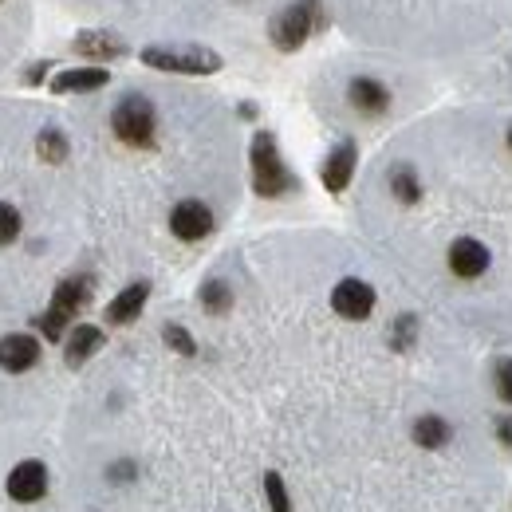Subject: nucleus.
<instances>
[{"mask_svg":"<svg viewBox=\"0 0 512 512\" xmlns=\"http://www.w3.org/2000/svg\"><path fill=\"white\" fill-rule=\"evenodd\" d=\"M505 142H509V150H512V127H509V134H505Z\"/></svg>","mask_w":512,"mask_h":512,"instance_id":"obj_29","label":"nucleus"},{"mask_svg":"<svg viewBox=\"0 0 512 512\" xmlns=\"http://www.w3.org/2000/svg\"><path fill=\"white\" fill-rule=\"evenodd\" d=\"M249 162H253V190L260 197H284V193L296 190V178L292 170L284 166L280 150H276V138L268 130H260L253 138V150H249Z\"/></svg>","mask_w":512,"mask_h":512,"instance_id":"obj_1","label":"nucleus"},{"mask_svg":"<svg viewBox=\"0 0 512 512\" xmlns=\"http://www.w3.org/2000/svg\"><path fill=\"white\" fill-rule=\"evenodd\" d=\"M146 296H150V284H146V280L127 284V288L107 304V323H115V327L134 323L138 316H142V308H146Z\"/></svg>","mask_w":512,"mask_h":512,"instance_id":"obj_12","label":"nucleus"},{"mask_svg":"<svg viewBox=\"0 0 512 512\" xmlns=\"http://www.w3.org/2000/svg\"><path fill=\"white\" fill-rule=\"evenodd\" d=\"M154 107H150V99H142V95H127L115 111H111V130L127 142V146H150L154 142Z\"/></svg>","mask_w":512,"mask_h":512,"instance_id":"obj_4","label":"nucleus"},{"mask_svg":"<svg viewBox=\"0 0 512 512\" xmlns=\"http://www.w3.org/2000/svg\"><path fill=\"white\" fill-rule=\"evenodd\" d=\"M390 193H394L402 205H418V201H422V182H418L414 166H394V170H390Z\"/></svg>","mask_w":512,"mask_h":512,"instance_id":"obj_18","label":"nucleus"},{"mask_svg":"<svg viewBox=\"0 0 512 512\" xmlns=\"http://www.w3.org/2000/svg\"><path fill=\"white\" fill-rule=\"evenodd\" d=\"M493 390H497V398H501L505 406H512V359L509 355L493 363Z\"/></svg>","mask_w":512,"mask_h":512,"instance_id":"obj_23","label":"nucleus"},{"mask_svg":"<svg viewBox=\"0 0 512 512\" xmlns=\"http://www.w3.org/2000/svg\"><path fill=\"white\" fill-rule=\"evenodd\" d=\"M44 493H48V465H44V461L28 457V461H20V465L8 473V497H12V501L36 505Z\"/></svg>","mask_w":512,"mask_h":512,"instance_id":"obj_7","label":"nucleus"},{"mask_svg":"<svg viewBox=\"0 0 512 512\" xmlns=\"http://www.w3.org/2000/svg\"><path fill=\"white\" fill-rule=\"evenodd\" d=\"M493 434H497V442H501V446L512 449V414H501V418L493 422Z\"/></svg>","mask_w":512,"mask_h":512,"instance_id":"obj_26","label":"nucleus"},{"mask_svg":"<svg viewBox=\"0 0 512 512\" xmlns=\"http://www.w3.org/2000/svg\"><path fill=\"white\" fill-rule=\"evenodd\" d=\"M162 339H166V347H174V351L186 355V359L197 355V343H193V335L182 323H166V327H162Z\"/></svg>","mask_w":512,"mask_h":512,"instance_id":"obj_22","label":"nucleus"},{"mask_svg":"<svg viewBox=\"0 0 512 512\" xmlns=\"http://www.w3.org/2000/svg\"><path fill=\"white\" fill-rule=\"evenodd\" d=\"M142 64L158 67V71H178V75H213L221 71V56L201 48V44H158L142 52Z\"/></svg>","mask_w":512,"mask_h":512,"instance_id":"obj_2","label":"nucleus"},{"mask_svg":"<svg viewBox=\"0 0 512 512\" xmlns=\"http://www.w3.org/2000/svg\"><path fill=\"white\" fill-rule=\"evenodd\" d=\"M414 339H418V320H414V316L394 320V331H390V343H394V347H410Z\"/></svg>","mask_w":512,"mask_h":512,"instance_id":"obj_25","label":"nucleus"},{"mask_svg":"<svg viewBox=\"0 0 512 512\" xmlns=\"http://www.w3.org/2000/svg\"><path fill=\"white\" fill-rule=\"evenodd\" d=\"M36 150H40V158L44 162H64L67 158V138L60 130H40V138H36Z\"/></svg>","mask_w":512,"mask_h":512,"instance_id":"obj_21","label":"nucleus"},{"mask_svg":"<svg viewBox=\"0 0 512 512\" xmlns=\"http://www.w3.org/2000/svg\"><path fill=\"white\" fill-rule=\"evenodd\" d=\"M347 99H351V107H355L359 115H383L386 107H390V91H386L379 79H371V75L351 79Z\"/></svg>","mask_w":512,"mask_h":512,"instance_id":"obj_11","label":"nucleus"},{"mask_svg":"<svg viewBox=\"0 0 512 512\" xmlns=\"http://www.w3.org/2000/svg\"><path fill=\"white\" fill-rule=\"evenodd\" d=\"M99 347H103V327H95V323H79V327H71V335H67V343H64L67 367H83Z\"/></svg>","mask_w":512,"mask_h":512,"instance_id":"obj_13","label":"nucleus"},{"mask_svg":"<svg viewBox=\"0 0 512 512\" xmlns=\"http://www.w3.org/2000/svg\"><path fill=\"white\" fill-rule=\"evenodd\" d=\"M410 438H414V446L422 449H446L453 442V426L442 414H422V418H414Z\"/></svg>","mask_w":512,"mask_h":512,"instance_id":"obj_15","label":"nucleus"},{"mask_svg":"<svg viewBox=\"0 0 512 512\" xmlns=\"http://www.w3.org/2000/svg\"><path fill=\"white\" fill-rule=\"evenodd\" d=\"M107 79H111L107 67H71V71L52 79V91H56V95H83V91L107 87Z\"/></svg>","mask_w":512,"mask_h":512,"instance_id":"obj_14","label":"nucleus"},{"mask_svg":"<svg viewBox=\"0 0 512 512\" xmlns=\"http://www.w3.org/2000/svg\"><path fill=\"white\" fill-rule=\"evenodd\" d=\"M87 296H91V280H83V276H71V280H64V284L56 288V296H52V308H56V312H64L67 320H75V312L87 304Z\"/></svg>","mask_w":512,"mask_h":512,"instance_id":"obj_17","label":"nucleus"},{"mask_svg":"<svg viewBox=\"0 0 512 512\" xmlns=\"http://www.w3.org/2000/svg\"><path fill=\"white\" fill-rule=\"evenodd\" d=\"M44 71H48V64H36L32 71H28V83H40V75H44Z\"/></svg>","mask_w":512,"mask_h":512,"instance_id":"obj_28","label":"nucleus"},{"mask_svg":"<svg viewBox=\"0 0 512 512\" xmlns=\"http://www.w3.org/2000/svg\"><path fill=\"white\" fill-rule=\"evenodd\" d=\"M16 237H20V213L8 201H0V245H12Z\"/></svg>","mask_w":512,"mask_h":512,"instance_id":"obj_24","label":"nucleus"},{"mask_svg":"<svg viewBox=\"0 0 512 512\" xmlns=\"http://www.w3.org/2000/svg\"><path fill=\"white\" fill-rule=\"evenodd\" d=\"M75 52L95 56V60H115V56L127 52V44L119 36H111V32H79L75 36Z\"/></svg>","mask_w":512,"mask_h":512,"instance_id":"obj_16","label":"nucleus"},{"mask_svg":"<svg viewBox=\"0 0 512 512\" xmlns=\"http://www.w3.org/2000/svg\"><path fill=\"white\" fill-rule=\"evenodd\" d=\"M355 162H359V150H355V142L351 138H343V142H335V150L323 158V190L327 193H343L347 190V182H351V174H355Z\"/></svg>","mask_w":512,"mask_h":512,"instance_id":"obj_9","label":"nucleus"},{"mask_svg":"<svg viewBox=\"0 0 512 512\" xmlns=\"http://www.w3.org/2000/svg\"><path fill=\"white\" fill-rule=\"evenodd\" d=\"M446 260H449V272L461 276V280H477V276H485L489 264H493L489 249H485L477 237H457V241L449 245Z\"/></svg>","mask_w":512,"mask_h":512,"instance_id":"obj_8","label":"nucleus"},{"mask_svg":"<svg viewBox=\"0 0 512 512\" xmlns=\"http://www.w3.org/2000/svg\"><path fill=\"white\" fill-rule=\"evenodd\" d=\"M40 363V339L36 335H4L0 339V371H12V375H20V371H32Z\"/></svg>","mask_w":512,"mask_h":512,"instance_id":"obj_10","label":"nucleus"},{"mask_svg":"<svg viewBox=\"0 0 512 512\" xmlns=\"http://www.w3.org/2000/svg\"><path fill=\"white\" fill-rule=\"evenodd\" d=\"M111 481H130V477H138V465L134 461H115V469L107 473Z\"/></svg>","mask_w":512,"mask_h":512,"instance_id":"obj_27","label":"nucleus"},{"mask_svg":"<svg viewBox=\"0 0 512 512\" xmlns=\"http://www.w3.org/2000/svg\"><path fill=\"white\" fill-rule=\"evenodd\" d=\"M170 233H174L178 241H201V237H209V233H213V213H209V205L197 201V197L178 201V205L170 209Z\"/></svg>","mask_w":512,"mask_h":512,"instance_id":"obj_5","label":"nucleus"},{"mask_svg":"<svg viewBox=\"0 0 512 512\" xmlns=\"http://www.w3.org/2000/svg\"><path fill=\"white\" fill-rule=\"evenodd\" d=\"M320 24H323L320 4H316V0H296V4H288L284 12H276V20L268 24V36H272V44H276L280 52H296Z\"/></svg>","mask_w":512,"mask_h":512,"instance_id":"obj_3","label":"nucleus"},{"mask_svg":"<svg viewBox=\"0 0 512 512\" xmlns=\"http://www.w3.org/2000/svg\"><path fill=\"white\" fill-rule=\"evenodd\" d=\"M201 308L213 312V316L229 312V308H233V288H229L225 280H205V284H201Z\"/></svg>","mask_w":512,"mask_h":512,"instance_id":"obj_19","label":"nucleus"},{"mask_svg":"<svg viewBox=\"0 0 512 512\" xmlns=\"http://www.w3.org/2000/svg\"><path fill=\"white\" fill-rule=\"evenodd\" d=\"M331 308H335L343 320H367V316L375 312V288H371L367 280L347 276V280L335 284V292H331Z\"/></svg>","mask_w":512,"mask_h":512,"instance_id":"obj_6","label":"nucleus"},{"mask_svg":"<svg viewBox=\"0 0 512 512\" xmlns=\"http://www.w3.org/2000/svg\"><path fill=\"white\" fill-rule=\"evenodd\" d=\"M264 501H268V509L272 512H292L288 485H284V477H280L276 469H268V473H264Z\"/></svg>","mask_w":512,"mask_h":512,"instance_id":"obj_20","label":"nucleus"}]
</instances>
